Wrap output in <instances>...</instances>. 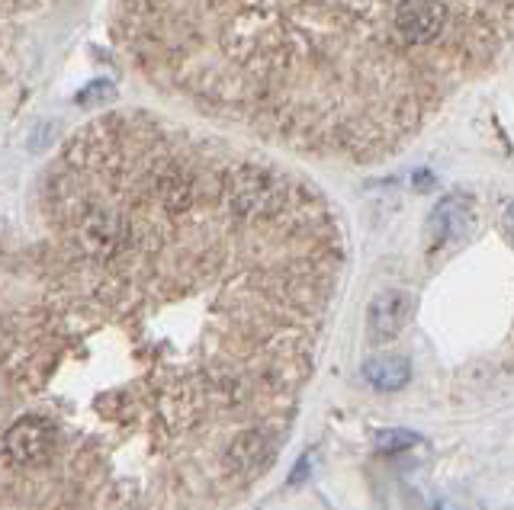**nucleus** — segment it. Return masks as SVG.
<instances>
[{
  "label": "nucleus",
  "instance_id": "12",
  "mask_svg": "<svg viewBox=\"0 0 514 510\" xmlns=\"http://www.w3.org/2000/svg\"><path fill=\"white\" fill-rule=\"evenodd\" d=\"M434 510H476L473 504H463V501H457V498H441L434 504Z\"/></svg>",
  "mask_w": 514,
  "mask_h": 510
},
{
  "label": "nucleus",
  "instance_id": "7",
  "mask_svg": "<svg viewBox=\"0 0 514 510\" xmlns=\"http://www.w3.org/2000/svg\"><path fill=\"white\" fill-rule=\"evenodd\" d=\"M418 443H421V437L415 434V430H405V427H386L376 434V450H380L383 456H399Z\"/></svg>",
  "mask_w": 514,
  "mask_h": 510
},
{
  "label": "nucleus",
  "instance_id": "8",
  "mask_svg": "<svg viewBox=\"0 0 514 510\" xmlns=\"http://www.w3.org/2000/svg\"><path fill=\"white\" fill-rule=\"evenodd\" d=\"M107 100H116V84L113 81H94V84H87L78 97H74V103L78 106H94V103H107Z\"/></svg>",
  "mask_w": 514,
  "mask_h": 510
},
{
  "label": "nucleus",
  "instance_id": "5",
  "mask_svg": "<svg viewBox=\"0 0 514 510\" xmlns=\"http://www.w3.org/2000/svg\"><path fill=\"white\" fill-rule=\"evenodd\" d=\"M415 315V299L405 289H383L370 299L367 308V340L373 347L396 340Z\"/></svg>",
  "mask_w": 514,
  "mask_h": 510
},
{
  "label": "nucleus",
  "instance_id": "1",
  "mask_svg": "<svg viewBox=\"0 0 514 510\" xmlns=\"http://www.w3.org/2000/svg\"><path fill=\"white\" fill-rule=\"evenodd\" d=\"M347 267L280 161L123 110L0 225V510H235L277 466Z\"/></svg>",
  "mask_w": 514,
  "mask_h": 510
},
{
  "label": "nucleus",
  "instance_id": "3",
  "mask_svg": "<svg viewBox=\"0 0 514 510\" xmlns=\"http://www.w3.org/2000/svg\"><path fill=\"white\" fill-rule=\"evenodd\" d=\"M62 13L58 4H0V97L36 58V29Z\"/></svg>",
  "mask_w": 514,
  "mask_h": 510
},
{
  "label": "nucleus",
  "instance_id": "4",
  "mask_svg": "<svg viewBox=\"0 0 514 510\" xmlns=\"http://www.w3.org/2000/svg\"><path fill=\"white\" fill-rule=\"evenodd\" d=\"M476 231V212L463 196H447L428 215V254H444L447 247H460Z\"/></svg>",
  "mask_w": 514,
  "mask_h": 510
},
{
  "label": "nucleus",
  "instance_id": "11",
  "mask_svg": "<svg viewBox=\"0 0 514 510\" xmlns=\"http://www.w3.org/2000/svg\"><path fill=\"white\" fill-rule=\"evenodd\" d=\"M434 187H437V177L431 174V170H418V174L412 177V190H418V193H428Z\"/></svg>",
  "mask_w": 514,
  "mask_h": 510
},
{
  "label": "nucleus",
  "instance_id": "9",
  "mask_svg": "<svg viewBox=\"0 0 514 510\" xmlns=\"http://www.w3.org/2000/svg\"><path fill=\"white\" fill-rule=\"evenodd\" d=\"M498 231H502L505 241L514 247V199H505L502 209H498Z\"/></svg>",
  "mask_w": 514,
  "mask_h": 510
},
{
  "label": "nucleus",
  "instance_id": "10",
  "mask_svg": "<svg viewBox=\"0 0 514 510\" xmlns=\"http://www.w3.org/2000/svg\"><path fill=\"white\" fill-rule=\"evenodd\" d=\"M312 475V453H306V456H302L299 462H296V466H293V472H290V478H286V485H302V482H306V478Z\"/></svg>",
  "mask_w": 514,
  "mask_h": 510
},
{
  "label": "nucleus",
  "instance_id": "6",
  "mask_svg": "<svg viewBox=\"0 0 514 510\" xmlns=\"http://www.w3.org/2000/svg\"><path fill=\"white\" fill-rule=\"evenodd\" d=\"M360 373L376 392H402L412 382V360L402 357V353H376Z\"/></svg>",
  "mask_w": 514,
  "mask_h": 510
},
{
  "label": "nucleus",
  "instance_id": "2",
  "mask_svg": "<svg viewBox=\"0 0 514 510\" xmlns=\"http://www.w3.org/2000/svg\"><path fill=\"white\" fill-rule=\"evenodd\" d=\"M110 33L164 97L312 161L380 164L514 45V0L116 4Z\"/></svg>",
  "mask_w": 514,
  "mask_h": 510
}]
</instances>
